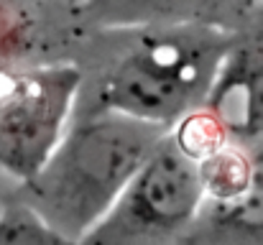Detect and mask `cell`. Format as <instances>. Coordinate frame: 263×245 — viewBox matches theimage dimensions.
Instances as JSON below:
<instances>
[{"mask_svg": "<svg viewBox=\"0 0 263 245\" xmlns=\"http://www.w3.org/2000/svg\"><path fill=\"white\" fill-rule=\"evenodd\" d=\"M80 87V64L0 72V168L18 184L36 176L59 146Z\"/></svg>", "mask_w": 263, "mask_h": 245, "instance_id": "cell-4", "label": "cell"}, {"mask_svg": "<svg viewBox=\"0 0 263 245\" xmlns=\"http://www.w3.org/2000/svg\"><path fill=\"white\" fill-rule=\"evenodd\" d=\"M0 245H80L51 225H46L33 210L10 199L0 210Z\"/></svg>", "mask_w": 263, "mask_h": 245, "instance_id": "cell-9", "label": "cell"}, {"mask_svg": "<svg viewBox=\"0 0 263 245\" xmlns=\"http://www.w3.org/2000/svg\"><path fill=\"white\" fill-rule=\"evenodd\" d=\"M204 107L230 138H263V26L258 31H238Z\"/></svg>", "mask_w": 263, "mask_h": 245, "instance_id": "cell-5", "label": "cell"}, {"mask_svg": "<svg viewBox=\"0 0 263 245\" xmlns=\"http://www.w3.org/2000/svg\"><path fill=\"white\" fill-rule=\"evenodd\" d=\"M166 136V128L118 110L77 105L49 161L18 184L13 199L80 243L112 210Z\"/></svg>", "mask_w": 263, "mask_h": 245, "instance_id": "cell-2", "label": "cell"}, {"mask_svg": "<svg viewBox=\"0 0 263 245\" xmlns=\"http://www.w3.org/2000/svg\"><path fill=\"white\" fill-rule=\"evenodd\" d=\"M204 204L199 163L169 136L80 245H181Z\"/></svg>", "mask_w": 263, "mask_h": 245, "instance_id": "cell-3", "label": "cell"}, {"mask_svg": "<svg viewBox=\"0 0 263 245\" xmlns=\"http://www.w3.org/2000/svg\"><path fill=\"white\" fill-rule=\"evenodd\" d=\"M256 0H87V15L102 28L212 26L240 31Z\"/></svg>", "mask_w": 263, "mask_h": 245, "instance_id": "cell-6", "label": "cell"}, {"mask_svg": "<svg viewBox=\"0 0 263 245\" xmlns=\"http://www.w3.org/2000/svg\"><path fill=\"white\" fill-rule=\"evenodd\" d=\"M199 163V179L204 186V202H230L235 199L251 179L253 154L246 141H228Z\"/></svg>", "mask_w": 263, "mask_h": 245, "instance_id": "cell-8", "label": "cell"}, {"mask_svg": "<svg viewBox=\"0 0 263 245\" xmlns=\"http://www.w3.org/2000/svg\"><path fill=\"white\" fill-rule=\"evenodd\" d=\"M251 143L248 186L230 202H204L181 245H263V138Z\"/></svg>", "mask_w": 263, "mask_h": 245, "instance_id": "cell-7", "label": "cell"}, {"mask_svg": "<svg viewBox=\"0 0 263 245\" xmlns=\"http://www.w3.org/2000/svg\"><path fill=\"white\" fill-rule=\"evenodd\" d=\"M107 59L82 72L80 107H107L172 130L202 110L238 31L212 26L105 28Z\"/></svg>", "mask_w": 263, "mask_h": 245, "instance_id": "cell-1", "label": "cell"}]
</instances>
